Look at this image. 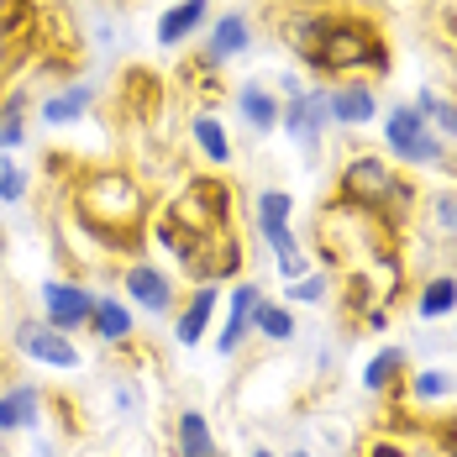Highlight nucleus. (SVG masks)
<instances>
[{"label":"nucleus","mask_w":457,"mask_h":457,"mask_svg":"<svg viewBox=\"0 0 457 457\" xmlns=\"http://www.w3.org/2000/svg\"><path fill=\"white\" fill-rule=\"evenodd\" d=\"M253 205H258V227H289L295 221V195L289 189H263Z\"/></svg>","instance_id":"b1692460"},{"label":"nucleus","mask_w":457,"mask_h":457,"mask_svg":"<svg viewBox=\"0 0 457 457\" xmlns=\"http://www.w3.org/2000/svg\"><path fill=\"white\" fill-rule=\"evenodd\" d=\"M121 289H127V305H137V311H147V316H174V311H179L174 278L163 274L158 263H127Z\"/></svg>","instance_id":"6e6552de"},{"label":"nucleus","mask_w":457,"mask_h":457,"mask_svg":"<svg viewBox=\"0 0 457 457\" xmlns=\"http://www.w3.org/2000/svg\"><path fill=\"white\" fill-rule=\"evenodd\" d=\"M205 16H211V0H179V5H169V11L158 16V43L163 47L189 43V37L205 27Z\"/></svg>","instance_id":"dca6fc26"},{"label":"nucleus","mask_w":457,"mask_h":457,"mask_svg":"<svg viewBox=\"0 0 457 457\" xmlns=\"http://www.w3.org/2000/svg\"><path fill=\"white\" fill-rule=\"evenodd\" d=\"M189 132H195V147H200V158H205L211 169L231 163V137H227V127H221V121H216L211 111H195Z\"/></svg>","instance_id":"aec40b11"},{"label":"nucleus","mask_w":457,"mask_h":457,"mask_svg":"<svg viewBox=\"0 0 457 457\" xmlns=\"http://www.w3.org/2000/svg\"><path fill=\"white\" fill-rule=\"evenodd\" d=\"M400 373H405V347H378V353L363 363V389L384 395V389L400 384Z\"/></svg>","instance_id":"4be33fe9"},{"label":"nucleus","mask_w":457,"mask_h":457,"mask_svg":"<svg viewBox=\"0 0 457 457\" xmlns=\"http://www.w3.org/2000/svg\"><path fill=\"white\" fill-rule=\"evenodd\" d=\"M0 85H5V79H0Z\"/></svg>","instance_id":"f704fd0d"},{"label":"nucleus","mask_w":457,"mask_h":457,"mask_svg":"<svg viewBox=\"0 0 457 457\" xmlns=\"http://www.w3.org/2000/svg\"><path fill=\"white\" fill-rule=\"evenodd\" d=\"M247 457H278V453H269V447H253V453H247Z\"/></svg>","instance_id":"473e14b6"},{"label":"nucleus","mask_w":457,"mask_h":457,"mask_svg":"<svg viewBox=\"0 0 457 457\" xmlns=\"http://www.w3.org/2000/svg\"><path fill=\"white\" fill-rule=\"evenodd\" d=\"M253 47V21H247V11H221L216 16V27H211V37L200 47V63L205 69H221L231 63L237 53H247Z\"/></svg>","instance_id":"9d476101"},{"label":"nucleus","mask_w":457,"mask_h":457,"mask_svg":"<svg viewBox=\"0 0 457 457\" xmlns=\"http://www.w3.org/2000/svg\"><path fill=\"white\" fill-rule=\"evenodd\" d=\"M289 457H311V453H289Z\"/></svg>","instance_id":"72a5a7b5"},{"label":"nucleus","mask_w":457,"mask_h":457,"mask_svg":"<svg viewBox=\"0 0 457 457\" xmlns=\"http://www.w3.org/2000/svg\"><path fill=\"white\" fill-rule=\"evenodd\" d=\"M284 295H289V305H320V300H326V278H320V274H305V278H295Z\"/></svg>","instance_id":"cd10ccee"},{"label":"nucleus","mask_w":457,"mask_h":457,"mask_svg":"<svg viewBox=\"0 0 457 457\" xmlns=\"http://www.w3.org/2000/svg\"><path fill=\"white\" fill-rule=\"evenodd\" d=\"M457 311V278L453 274H436L420 284V295H415V316L420 320H442Z\"/></svg>","instance_id":"412c9836"},{"label":"nucleus","mask_w":457,"mask_h":457,"mask_svg":"<svg viewBox=\"0 0 457 457\" xmlns=\"http://www.w3.org/2000/svg\"><path fill=\"white\" fill-rule=\"evenodd\" d=\"M247 337H253V311H231L227 326H221V337H216V353H221V358H231Z\"/></svg>","instance_id":"bb28decb"},{"label":"nucleus","mask_w":457,"mask_h":457,"mask_svg":"<svg viewBox=\"0 0 457 457\" xmlns=\"http://www.w3.org/2000/svg\"><path fill=\"white\" fill-rule=\"evenodd\" d=\"M411 395H415V400H447V395H457V373H453V368H426V373H411Z\"/></svg>","instance_id":"393cba45"},{"label":"nucleus","mask_w":457,"mask_h":457,"mask_svg":"<svg viewBox=\"0 0 457 457\" xmlns=\"http://www.w3.org/2000/svg\"><path fill=\"white\" fill-rule=\"evenodd\" d=\"M43 389L37 384H11L0 389V436H16V431H32L43 426Z\"/></svg>","instance_id":"9b49d317"},{"label":"nucleus","mask_w":457,"mask_h":457,"mask_svg":"<svg viewBox=\"0 0 457 457\" xmlns=\"http://www.w3.org/2000/svg\"><path fill=\"white\" fill-rule=\"evenodd\" d=\"M174 227L184 231H200V237H216V231L231 227V189L221 179H211V174H200V179L184 184V195L163 211Z\"/></svg>","instance_id":"7ed1b4c3"},{"label":"nucleus","mask_w":457,"mask_h":457,"mask_svg":"<svg viewBox=\"0 0 457 457\" xmlns=\"http://www.w3.org/2000/svg\"><path fill=\"white\" fill-rule=\"evenodd\" d=\"M237 111H242V121H247L253 137H269L278 127V116H284V100H278L269 85H253V79H247V85L237 90Z\"/></svg>","instance_id":"2eb2a0df"},{"label":"nucleus","mask_w":457,"mask_h":457,"mask_svg":"<svg viewBox=\"0 0 457 457\" xmlns=\"http://www.w3.org/2000/svg\"><path fill=\"white\" fill-rule=\"evenodd\" d=\"M253 331H258V337H269V342H289L300 326H295V311H289V305L258 300V311H253Z\"/></svg>","instance_id":"5701e85b"},{"label":"nucleus","mask_w":457,"mask_h":457,"mask_svg":"<svg viewBox=\"0 0 457 457\" xmlns=\"http://www.w3.org/2000/svg\"><path fill=\"white\" fill-rule=\"evenodd\" d=\"M284 43L295 47V58L311 74H363V69H389V43L378 32V21H368L358 11H295L284 21Z\"/></svg>","instance_id":"f257e3e1"},{"label":"nucleus","mask_w":457,"mask_h":457,"mask_svg":"<svg viewBox=\"0 0 457 457\" xmlns=\"http://www.w3.org/2000/svg\"><path fill=\"white\" fill-rule=\"evenodd\" d=\"M27 189H32L27 169H21V163H11V158H0V205H21V200H27Z\"/></svg>","instance_id":"a878e982"},{"label":"nucleus","mask_w":457,"mask_h":457,"mask_svg":"<svg viewBox=\"0 0 457 457\" xmlns=\"http://www.w3.org/2000/svg\"><path fill=\"white\" fill-rule=\"evenodd\" d=\"M389 163L378 158V153H358L342 174H337V200L347 205V211H378L384 205V195H389Z\"/></svg>","instance_id":"39448f33"},{"label":"nucleus","mask_w":457,"mask_h":457,"mask_svg":"<svg viewBox=\"0 0 457 457\" xmlns=\"http://www.w3.org/2000/svg\"><path fill=\"white\" fill-rule=\"evenodd\" d=\"M90 105H95V85L74 79V85H63L58 95H47V100H43V121H47V127L85 121V111H90Z\"/></svg>","instance_id":"f3484780"},{"label":"nucleus","mask_w":457,"mask_h":457,"mask_svg":"<svg viewBox=\"0 0 457 457\" xmlns=\"http://www.w3.org/2000/svg\"><path fill=\"white\" fill-rule=\"evenodd\" d=\"M216 305H221V289H216V284H195V295L184 300L179 316H174V337H179V347H195V342L211 331Z\"/></svg>","instance_id":"ddd939ff"},{"label":"nucleus","mask_w":457,"mask_h":457,"mask_svg":"<svg viewBox=\"0 0 457 457\" xmlns=\"http://www.w3.org/2000/svg\"><path fill=\"white\" fill-rule=\"evenodd\" d=\"M90 311H95V295L79 278H47L43 284V320L47 326L79 331V326H90Z\"/></svg>","instance_id":"1a4fd4ad"},{"label":"nucleus","mask_w":457,"mask_h":457,"mask_svg":"<svg viewBox=\"0 0 457 457\" xmlns=\"http://www.w3.org/2000/svg\"><path fill=\"white\" fill-rule=\"evenodd\" d=\"M174 453L179 457H221L216 453V436H211V420L200 411L174 415Z\"/></svg>","instance_id":"a211bd4d"},{"label":"nucleus","mask_w":457,"mask_h":457,"mask_svg":"<svg viewBox=\"0 0 457 457\" xmlns=\"http://www.w3.org/2000/svg\"><path fill=\"white\" fill-rule=\"evenodd\" d=\"M278 127L289 132V142H300L305 153H316L320 137L331 132V90H300L295 100H284Z\"/></svg>","instance_id":"0eeeda50"},{"label":"nucleus","mask_w":457,"mask_h":457,"mask_svg":"<svg viewBox=\"0 0 457 457\" xmlns=\"http://www.w3.org/2000/svg\"><path fill=\"white\" fill-rule=\"evenodd\" d=\"M368 457H405V447H395V442H373Z\"/></svg>","instance_id":"2f4dec72"},{"label":"nucleus","mask_w":457,"mask_h":457,"mask_svg":"<svg viewBox=\"0 0 457 457\" xmlns=\"http://www.w3.org/2000/svg\"><path fill=\"white\" fill-rule=\"evenodd\" d=\"M378 116V95L363 79H342L331 85V127H368Z\"/></svg>","instance_id":"4468645a"},{"label":"nucleus","mask_w":457,"mask_h":457,"mask_svg":"<svg viewBox=\"0 0 457 457\" xmlns=\"http://www.w3.org/2000/svg\"><path fill=\"white\" fill-rule=\"evenodd\" d=\"M431 211H436V227L442 231H457V195H436Z\"/></svg>","instance_id":"c756f323"},{"label":"nucleus","mask_w":457,"mask_h":457,"mask_svg":"<svg viewBox=\"0 0 457 457\" xmlns=\"http://www.w3.org/2000/svg\"><path fill=\"white\" fill-rule=\"evenodd\" d=\"M411 105H415V116H420V121H426V127H431L442 142H447V137L457 142V100H453V95H442V90H415Z\"/></svg>","instance_id":"6ab92c4d"},{"label":"nucleus","mask_w":457,"mask_h":457,"mask_svg":"<svg viewBox=\"0 0 457 457\" xmlns=\"http://www.w3.org/2000/svg\"><path fill=\"white\" fill-rule=\"evenodd\" d=\"M384 147L411 169H442L447 163V142L415 116V105H395L384 116Z\"/></svg>","instance_id":"20e7f679"},{"label":"nucleus","mask_w":457,"mask_h":457,"mask_svg":"<svg viewBox=\"0 0 457 457\" xmlns=\"http://www.w3.org/2000/svg\"><path fill=\"white\" fill-rule=\"evenodd\" d=\"M11 342H16L21 358H32V363H43V368H58V373H74V368L85 363L79 347L69 342V331H58V326H47V320H16Z\"/></svg>","instance_id":"423d86ee"},{"label":"nucleus","mask_w":457,"mask_h":457,"mask_svg":"<svg viewBox=\"0 0 457 457\" xmlns=\"http://www.w3.org/2000/svg\"><path fill=\"white\" fill-rule=\"evenodd\" d=\"M278 274H284V284H295V278L311 274V258L305 253H289V258H278Z\"/></svg>","instance_id":"7c9ffc66"},{"label":"nucleus","mask_w":457,"mask_h":457,"mask_svg":"<svg viewBox=\"0 0 457 457\" xmlns=\"http://www.w3.org/2000/svg\"><path fill=\"white\" fill-rule=\"evenodd\" d=\"M21 142H27V121H21V116H0V158L16 153Z\"/></svg>","instance_id":"c85d7f7f"},{"label":"nucleus","mask_w":457,"mask_h":457,"mask_svg":"<svg viewBox=\"0 0 457 457\" xmlns=\"http://www.w3.org/2000/svg\"><path fill=\"white\" fill-rule=\"evenodd\" d=\"M90 331L105 342V347H127L137 337V320H132V305L121 295H95V311H90Z\"/></svg>","instance_id":"f8f14e48"},{"label":"nucleus","mask_w":457,"mask_h":457,"mask_svg":"<svg viewBox=\"0 0 457 457\" xmlns=\"http://www.w3.org/2000/svg\"><path fill=\"white\" fill-rule=\"evenodd\" d=\"M79 221L100 247L127 253L137 247L142 221H147V195L127 169H95L79 179Z\"/></svg>","instance_id":"f03ea898"}]
</instances>
